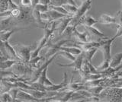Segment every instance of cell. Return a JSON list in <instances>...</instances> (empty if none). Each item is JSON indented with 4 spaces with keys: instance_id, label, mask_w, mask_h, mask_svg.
Segmentation results:
<instances>
[{
    "instance_id": "1",
    "label": "cell",
    "mask_w": 122,
    "mask_h": 102,
    "mask_svg": "<svg viewBox=\"0 0 122 102\" xmlns=\"http://www.w3.org/2000/svg\"><path fill=\"white\" fill-rule=\"evenodd\" d=\"M36 45L31 44V45H23V44H18L14 46V48L16 51L17 55L19 56V58L21 59V61L28 63L30 59L31 56V52L33 50L35 49Z\"/></svg>"
},
{
    "instance_id": "2",
    "label": "cell",
    "mask_w": 122,
    "mask_h": 102,
    "mask_svg": "<svg viewBox=\"0 0 122 102\" xmlns=\"http://www.w3.org/2000/svg\"><path fill=\"white\" fill-rule=\"evenodd\" d=\"M91 6H92V0H87V1L82 2V5L79 7H78V9L76 11V12L72 15V19L70 24L78 26L80 19L84 15H86V13L91 9Z\"/></svg>"
},
{
    "instance_id": "3",
    "label": "cell",
    "mask_w": 122,
    "mask_h": 102,
    "mask_svg": "<svg viewBox=\"0 0 122 102\" xmlns=\"http://www.w3.org/2000/svg\"><path fill=\"white\" fill-rule=\"evenodd\" d=\"M85 31L87 32L88 37H89V41H95V42H99L102 40L108 39L109 37L105 36L102 31L98 30L96 28L93 26L90 27H84Z\"/></svg>"
},
{
    "instance_id": "4",
    "label": "cell",
    "mask_w": 122,
    "mask_h": 102,
    "mask_svg": "<svg viewBox=\"0 0 122 102\" xmlns=\"http://www.w3.org/2000/svg\"><path fill=\"white\" fill-rule=\"evenodd\" d=\"M20 21L11 15L2 17L0 19V31L10 30L12 26H17Z\"/></svg>"
},
{
    "instance_id": "5",
    "label": "cell",
    "mask_w": 122,
    "mask_h": 102,
    "mask_svg": "<svg viewBox=\"0 0 122 102\" xmlns=\"http://www.w3.org/2000/svg\"><path fill=\"white\" fill-rule=\"evenodd\" d=\"M115 37H112V38H108L105 40V42L103 44L102 46L99 47V49L102 50L103 53V57L104 59L106 61H110L111 58H112V55H111V50H112V46L113 44V41L115 40Z\"/></svg>"
},
{
    "instance_id": "6",
    "label": "cell",
    "mask_w": 122,
    "mask_h": 102,
    "mask_svg": "<svg viewBox=\"0 0 122 102\" xmlns=\"http://www.w3.org/2000/svg\"><path fill=\"white\" fill-rule=\"evenodd\" d=\"M83 60H84V53H83V52H82L79 55H78L77 56H76V59L73 60L72 63H71L70 64H65V65L64 64L58 63L57 65L61 66V67H72V69H74L73 72H72V73H74L75 72L79 71L82 69Z\"/></svg>"
},
{
    "instance_id": "7",
    "label": "cell",
    "mask_w": 122,
    "mask_h": 102,
    "mask_svg": "<svg viewBox=\"0 0 122 102\" xmlns=\"http://www.w3.org/2000/svg\"><path fill=\"white\" fill-rule=\"evenodd\" d=\"M72 19V15H66L60 19L56 21V31L58 32L59 36H60L64 31V30L66 28L67 26L70 24Z\"/></svg>"
},
{
    "instance_id": "8",
    "label": "cell",
    "mask_w": 122,
    "mask_h": 102,
    "mask_svg": "<svg viewBox=\"0 0 122 102\" xmlns=\"http://www.w3.org/2000/svg\"><path fill=\"white\" fill-rule=\"evenodd\" d=\"M16 99L18 101H40V100L33 97L31 94L25 92V90L20 88H19V91L18 92Z\"/></svg>"
},
{
    "instance_id": "9",
    "label": "cell",
    "mask_w": 122,
    "mask_h": 102,
    "mask_svg": "<svg viewBox=\"0 0 122 102\" xmlns=\"http://www.w3.org/2000/svg\"><path fill=\"white\" fill-rule=\"evenodd\" d=\"M5 50H6V56L10 59L16 60V61H21V59L19 58V56L17 55L16 51H15L13 46L9 43V41H5Z\"/></svg>"
},
{
    "instance_id": "10",
    "label": "cell",
    "mask_w": 122,
    "mask_h": 102,
    "mask_svg": "<svg viewBox=\"0 0 122 102\" xmlns=\"http://www.w3.org/2000/svg\"><path fill=\"white\" fill-rule=\"evenodd\" d=\"M28 28H14L12 29L8 30V31H3L1 34H0V40L5 42V41H9L10 37L14 33L20 31H24V30H27Z\"/></svg>"
},
{
    "instance_id": "11",
    "label": "cell",
    "mask_w": 122,
    "mask_h": 102,
    "mask_svg": "<svg viewBox=\"0 0 122 102\" xmlns=\"http://www.w3.org/2000/svg\"><path fill=\"white\" fill-rule=\"evenodd\" d=\"M47 69L48 67L45 68V69L42 71V73H41V75H39V77L37 79V82H38L41 84L44 85L45 86H51L54 85V83H53L50 79L47 78Z\"/></svg>"
},
{
    "instance_id": "12",
    "label": "cell",
    "mask_w": 122,
    "mask_h": 102,
    "mask_svg": "<svg viewBox=\"0 0 122 102\" xmlns=\"http://www.w3.org/2000/svg\"><path fill=\"white\" fill-rule=\"evenodd\" d=\"M98 23V21L92 17L91 15H84L79 22V25L81 24L83 25L84 27H90V26H93L94 24Z\"/></svg>"
},
{
    "instance_id": "13",
    "label": "cell",
    "mask_w": 122,
    "mask_h": 102,
    "mask_svg": "<svg viewBox=\"0 0 122 102\" xmlns=\"http://www.w3.org/2000/svg\"><path fill=\"white\" fill-rule=\"evenodd\" d=\"M98 23L104 24H116L117 20L115 17L111 16L108 14H102L98 19Z\"/></svg>"
},
{
    "instance_id": "14",
    "label": "cell",
    "mask_w": 122,
    "mask_h": 102,
    "mask_svg": "<svg viewBox=\"0 0 122 102\" xmlns=\"http://www.w3.org/2000/svg\"><path fill=\"white\" fill-rule=\"evenodd\" d=\"M116 25H117V33L114 37L117 38V37H119L122 36V9L120 10L116 15Z\"/></svg>"
},
{
    "instance_id": "15",
    "label": "cell",
    "mask_w": 122,
    "mask_h": 102,
    "mask_svg": "<svg viewBox=\"0 0 122 102\" xmlns=\"http://www.w3.org/2000/svg\"><path fill=\"white\" fill-rule=\"evenodd\" d=\"M31 14H32V17L34 18V21L36 22L37 24L38 25L39 28H43L44 26L45 25L46 22L43 21L41 19V12H40L39 11L35 9H33L31 11Z\"/></svg>"
},
{
    "instance_id": "16",
    "label": "cell",
    "mask_w": 122,
    "mask_h": 102,
    "mask_svg": "<svg viewBox=\"0 0 122 102\" xmlns=\"http://www.w3.org/2000/svg\"><path fill=\"white\" fill-rule=\"evenodd\" d=\"M72 35L76 37V39H77L79 42H87V41H89V37H88L87 32L86 31L81 33L78 31V30L76 28H75Z\"/></svg>"
},
{
    "instance_id": "17",
    "label": "cell",
    "mask_w": 122,
    "mask_h": 102,
    "mask_svg": "<svg viewBox=\"0 0 122 102\" xmlns=\"http://www.w3.org/2000/svg\"><path fill=\"white\" fill-rule=\"evenodd\" d=\"M122 61V51L116 53L110 59V67L116 68L120 65Z\"/></svg>"
},
{
    "instance_id": "18",
    "label": "cell",
    "mask_w": 122,
    "mask_h": 102,
    "mask_svg": "<svg viewBox=\"0 0 122 102\" xmlns=\"http://www.w3.org/2000/svg\"><path fill=\"white\" fill-rule=\"evenodd\" d=\"M60 50H64V51L69 52L74 56H78L82 52L81 49L78 47H66V46H64V45L60 48Z\"/></svg>"
},
{
    "instance_id": "19",
    "label": "cell",
    "mask_w": 122,
    "mask_h": 102,
    "mask_svg": "<svg viewBox=\"0 0 122 102\" xmlns=\"http://www.w3.org/2000/svg\"><path fill=\"white\" fill-rule=\"evenodd\" d=\"M16 62L18 61L10 59H7L5 60H4V61L0 63V69H9Z\"/></svg>"
},
{
    "instance_id": "20",
    "label": "cell",
    "mask_w": 122,
    "mask_h": 102,
    "mask_svg": "<svg viewBox=\"0 0 122 102\" xmlns=\"http://www.w3.org/2000/svg\"><path fill=\"white\" fill-rule=\"evenodd\" d=\"M98 50V47H93V48H92L87 51H82L83 53H84V58L91 62L92 59V58H93L94 55L96 53Z\"/></svg>"
},
{
    "instance_id": "21",
    "label": "cell",
    "mask_w": 122,
    "mask_h": 102,
    "mask_svg": "<svg viewBox=\"0 0 122 102\" xmlns=\"http://www.w3.org/2000/svg\"><path fill=\"white\" fill-rule=\"evenodd\" d=\"M63 7L67 11V12H69V14L72 15H73L76 12L77 9H78V7L76 6V5H72V4H70V3H66V4H64L63 5Z\"/></svg>"
},
{
    "instance_id": "22",
    "label": "cell",
    "mask_w": 122,
    "mask_h": 102,
    "mask_svg": "<svg viewBox=\"0 0 122 102\" xmlns=\"http://www.w3.org/2000/svg\"><path fill=\"white\" fill-rule=\"evenodd\" d=\"M57 54H58V56H63V57L66 58L67 59L70 60V61H73V60L76 59V56L74 55H72V53H70L69 52H66V51H64V50H60L57 52Z\"/></svg>"
},
{
    "instance_id": "23",
    "label": "cell",
    "mask_w": 122,
    "mask_h": 102,
    "mask_svg": "<svg viewBox=\"0 0 122 102\" xmlns=\"http://www.w3.org/2000/svg\"><path fill=\"white\" fill-rule=\"evenodd\" d=\"M0 101L1 102H11L13 101V98L9 94V92H5L0 94Z\"/></svg>"
},
{
    "instance_id": "24",
    "label": "cell",
    "mask_w": 122,
    "mask_h": 102,
    "mask_svg": "<svg viewBox=\"0 0 122 102\" xmlns=\"http://www.w3.org/2000/svg\"><path fill=\"white\" fill-rule=\"evenodd\" d=\"M18 91H19V88H17V87H12L9 92V94L11 96V97L13 98V101H18L17 99H16V97H17V94H18Z\"/></svg>"
},
{
    "instance_id": "25",
    "label": "cell",
    "mask_w": 122,
    "mask_h": 102,
    "mask_svg": "<svg viewBox=\"0 0 122 102\" xmlns=\"http://www.w3.org/2000/svg\"><path fill=\"white\" fill-rule=\"evenodd\" d=\"M34 9L38 10L41 13H44V12H47V11L49 10V5H43V4H41V3H38V4H37L35 5V7H34Z\"/></svg>"
},
{
    "instance_id": "26",
    "label": "cell",
    "mask_w": 122,
    "mask_h": 102,
    "mask_svg": "<svg viewBox=\"0 0 122 102\" xmlns=\"http://www.w3.org/2000/svg\"><path fill=\"white\" fill-rule=\"evenodd\" d=\"M66 3H69L68 0H51L50 5L53 6H62Z\"/></svg>"
},
{
    "instance_id": "27",
    "label": "cell",
    "mask_w": 122,
    "mask_h": 102,
    "mask_svg": "<svg viewBox=\"0 0 122 102\" xmlns=\"http://www.w3.org/2000/svg\"><path fill=\"white\" fill-rule=\"evenodd\" d=\"M20 5L25 9H33L32 8V2L31 0H21Z\"/></svg>"
},
{
    "instance_id": "28",
    "label": "cell",
    "mask_w": 122,
    "mask_h": 102,
    "mask_svg": "<svg viewBox=\"0 0 122 102\" xmlns=\"http://www.w3.org/2000/svg\"><path fill=\"white\" fill-rule=\"evenodd\" d=\"M8 10L9 11H11L15 9H17V8H19V6L20 5H18L16 3H15L12 0H8Z\"/></svg>"
},
{
    "instance_id": "29",
    "label": "cell",
    "mask_w": 122,
    "mask_h": 102,
    "mask_svg": "<svg viewBox=\"0 0 122 102\" xmlns=\"http://www.w3.org/2000/svg\"><path fill=\"white\" fill-rule=\"evenodd\" d=\"M0 51L2 53L3 56H6V50H5V42L2 40H0ZM7 57V56H6Z\"/></svg>"
},
{
    "instance_id": "30",
    "label": "cell",
    "mask_w": 122,
    "mask_h": 102,
    "mask_svg": "<svg viewBox=\"0 0 122 102\" xmlns=\"http://www.w3.org/2000/svg\"><path fill=\"white\" fill-rule=\"evenodd\" d=\"M50 2H51V0H39V3H41V4H43V5H49Z\"/></svg>"
},
{
    "instance_id": "31",
    "label": "cell",
    "mask_w": 122,
    "mask_h": 102,
    "mask_svg": "<svg viewBox=\"0 0 122 102\" xmlns=\"http://www.w3.org/2000/svg\"><path fill=\"white\" fill-rule=\"evenodd\" d=\"M31 2H32V8L34 9L35 5L39 3V0H31Z\"/></svg>"
},
{
    "instance_id": "32",
    "label": "cell",
    "mask_w": 122,
    "mask_h": 102,
    "mask_svg": "<svg viewBox=\"0 0 122 102\" xmlns=\"http://www.w3.org/2000/svg\"><path fill=\"white\" fill-rule=\"evenodd\" d=\"M7 59H9V58L6 57V56H3V55H1V54H0V63L2 62V61H4V60Z\"/></svg>"
},
{
    "instance_id": "33",
    "label": "cell",
    "mask_w": 122,
    "mask_h": 102,
    "mask_svg": "<svg viewBox=\"0 0 122 102\" xmlns=\"http://www.w3.org/2000/svg\"><path fill=\"white\" fill-rule=\"evenodd\" d=\"M80 1H81L82 2H85V1H87V0H80Z\"/></svg>"
},
{
    "instance_id": "34",
    "label": "cell",
    "mask_w": 122,
    "mask_h": 102,
    "mask_svg": "<svg viewBox=\"0 0 122 102\" xmlns=\"http://www.w3.org/2000/svg\"><path fill=\"white\" fill-rule=\"evenodd\" d=\"M0 82H1V78H0Z\"/></svg>"
}]
</instances>
